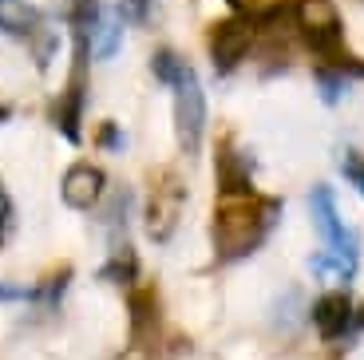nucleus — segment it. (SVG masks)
<instances>
[{
	"label": "nucleus",
	"instance_id": "423d86ee",
	"mask_svg": "<svg viewBox=\"0 0 364 360\" xmlns=\"http://www.w3.org/2000/svg\"><path fill=\"white\" fill-rule=\"evenodd\" d=\"M143 226L146 234L155 238V242H166L174 234V226H178V198H174L171 186H159L143 206Z\"/></svg>",
	"mask_w": 364,
	"mask_h": 360
},
{
	"label": "nucleus",
	"instance_id": "9b49d317",
	"mask_svg": "<svg viewBox=\"0 0 364 360\" xmlns=\"http://www.w3.org/2000/svg\"><path fill=\"white\" fill-rule=\"evenodd\" d=\"M103 277H115V281H135V258L123 253V258H111L107 261V273Z\"/></svg>",
	"mask_w": 364,
	"mask_h": 360
},
{
	"label": "nucleus",
	"instance_id": "2eb2a0df",
	"mask_svg": "<svg viewBox=\"0 0 364 360\" xmlns=\"http://www.w3.org/2000/svg\"><path fill=\"white\" fill-rule=\"evenodd\" d=\"M348 179H353V182H356V186H360V190H364V162H356V159H353V162H348Z\"/></svg>",
	"mask_w": 364,
	"mask_h": 360
},
{
	"label": "nucleus",
	"instance_id": "0eeeda50",
	"mask_svg": "<svg viewBox=\"0 0 364 360\" xmlns=\"http://www.w3.org/2000/svg\"><path fill=\"white\" fill-rule=\"evenodd\" d=\"M103 194V171H95V166H72V171L64 174V202L75 210H91L95 202H100Z\"/></svg>",
	"mask_w": 364,
	"mask_h": 360
},
{
	"label": "nucleus",
	"instance_id": "f3484780",
	"mask_svg": "<svg viewBox=\"0 0 364 360\" xmlns=\"http://www.w3.org/2000/svg\"><path fill=\"white\" fill-rule=\"evenodd\" d=\"M0 119H4V111H0Z\"/></svg>",
	"mask_w": 364,
	"mask_h": 360
},
{
	"label": "nucleus",
	"instance_id": "6e6552de",
	"mask_svg": "<svg viewBox=\"0 0 364 360\" xmlns=\"http://www.w3.org/2000/svg\"><path fill=\"white\" fill-rule=\"evenodd\" d=\"M313 324H317L325 337H341L345 329H353V301L345 293H325V297L313 305Z\"/></svg>",
	"mask_w": 364,
	"mask_h": 360
},
{
	"label": "nucleus",
	"instance_id": "20e7f679",
	"mask_svg": "<svg viewBox=\"0 0 364 360\" xmlns=\"http://www.w3.org/2000/svg\"><path fill=\"white\" fill-rule=\"evenodd\" d=\"M313 222H317L321 238L333 245V253H337V258L348 265V273H353L356 270V242H353V234H348L345 226H341L337 202H333V190H328V186L313 190Z\"/></svg>",
	"mask_w": 364,
	"mask_h": 360
},
{
	"label": "nucleus",
	"instance_id": "dca6fc26",
	"mask_svg": "<svg viewBox=\"0 0 364 360\" xmlns=\"http://www.w3.org/2000/svg\"><path fill=\"white\" fill-rule=\"evenodd\" d=\"M353 324H360V329H364V305H360V309H356V313H353Z\"/></svg>",
	"mask_w": 364,
	"mask_h": 360
},
{
	"label": "nucleus",
	"instance_id": "9d476101",
	"mask_svg": "<svg viewBox=\"0 0 364 360\" xmlns=\"http://www.w3.org/2000/svg\"><path fill=\"white\" fill-rule=\"evenodd\" d=\"M0 4H4V9H0V24L4 28H12V32H28V28L36 24V12L32 9H24V4H12V0H0Z\"/></svg>",
	"mask_w": 364,
	"mask_h": 360
},
{
	"label": "nucleus",
	"instance_id": "4468645a",
	"mask_svg": "<svg viewBox=\"0 0 364 360\" xmlns=\"http://www.w3.org/2000/svg\"><path fill=\"white\" fill-rule=\"evenodd\" d=\"M9 222H12V202H9V194L0 190V242H4V234H9Z\"/></svg>",
	"mask_w": 364,
	"mask_h": 360
},
{
	"label": "nucleus",
	"instance_id": "ddd939ff",
	"mask_svg": "<svg viewBox=\"0 0 364 360\" xmlns=\"http://www.w3.org/2000/svg\"><path fill=\"white\" fill-rule=\"evenodd\" d=\"M119 139H123V135H119V127H115V123H103V127H100V147H107V151H119V147H123Z\"/></svg>",
	"mask_w": 364,
	"mask_h": 360
},
{
	"label": "nucleus",
	"instance_id": "39448f33",
	"mask_svg": "<svg viewBox=\"0 0 364 360\" xmlns=\"http://www.w3.org/2000/svg\"><path fill=\"white\" fill-rule=\"evenodd\" d=\"M297 28L309 36L313 48H325L337 40L341 32V16L333 0H297Z\"/></svg>",
	"mask_w": 364,
	"mask_h": 360
},
{
	"label": "nucleus",
	"instance_id": "7ed1b4c3",
	"mask_svg": "<svg viewBox=\"0 0 364 360\" xmlns=\"http://www.w3.org/2000/svg\"><path fill=\"white\" fill-rule=\"evenodd\" d=\"M254 16L250 12H237V16H226L218 20V24L210 28V55H214V63H218V72H230V68H237V60L254 48Z\"/></svg>",
	"mask_w": 364,
	"mask_h": 360
},
{
	"label": "nucleus",
	"instance_id": "1a4fd4ad",
	"mask_svg": "<svg viewBox=\"0 0 364 360\" xmlns=\"http://www.w3.org/2000/svg\"><path fill=\"white\" fill-rule=\"evenodd\" d=\"M218 174H222V194H250V174L237 166L230 147H222L218 154Z\"/></svg>",
	"mask_w": 364,
	"mask_h": 360
},
{
	"label": "nucleus",
	"instance_id": "f8f14e48",
	"mask_svg": "<svg viewBox=\"0 0 364 360\" xmlns=\"http://www.w3.org/2000/svg\"><path fill=\"white\" fill-rule=\"evenodd\" d=\"M155 72L163 75V83H174V80H178V72H182V63L174 60L171 52H159L155 55Z\"/></svg>",
	"mask_w": 364,
	"mask_h": 360
},
{
	"label": "nucleus",
	"instance_id": "f257e3e1",
	"mask_svg": "<svg viewBox=\"0 0 364 360\" xmlns=\"http://www.w3.org/2000/svg\"><path fill=\"white\" fill-rule=\"evenodd\" d=\"M277 218V202H257L254 194H222L214 218V245L222 258H246L262 242L265 226Z\"/></svg>",
	"mask_w": 364,
	"mask_h": 360
},
{
	"label": "nucleus",
	"instance_id": "f03ea898",
	"mask_svg": "<svg viewBox=\"0 0 364 360\" xmlns=\"http://www.w3.org/2000/svg\"><path fill=\"white\" fill-rule=\"evenodd\" d=\"M171 88H174V127H178L182 151H198L202 123H206V100H202V88H198V80H194L191 68H182L178 80H174Z\"/></svg>",
	"mask_w": 364,
	"mask_h": 360
}]
</instances>
